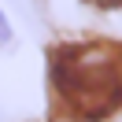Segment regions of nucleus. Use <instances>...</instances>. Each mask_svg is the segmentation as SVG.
I'll list each match as a JSON object with an SVG mask.
<instances>
[{
    "label": "nucleus",
    "instance_id": "obj_1",
    "mask_svg": "<svg viewBox=\"0 0 122 122\" xmlns=\"http://www.w3.org/2000/svg\"><path fill=\"white\" fill-rule=\"evenodd\" d=\"M48 81L78 118H107L122 104V59L104 45H70L52 52Z\"/></svg>",
    "mask_w": 122,
    "mask_h": 122
},
{
    "label": "nucleus",
    "instance_id": "obj_2",
    "mask_svg": "<svg viewBox=\"0 0 122 122\" xmlns=\"http://www.w3.org/2000/svg\"><path fill=\"white\" fill-rule=\"evenodd\" d=\"M8 41H11V26H8V15L0 11V48L8 45Z\"/></svg>",
    "mask_w": 122,
    "mask_h": 122
},
{
    "label": "nucleus",
    "instance_id": "obj_3",
    "mask_svg": "<svg viewBox=\"0 0 122 122\" xmlns=\"http://www.w3.org/2000/svg\"><path fill=\"white\" fill-rule=\"evenodd\" d=\"M92 4H104V8H111V4H122V0H92Z\"/></svg>",
    "mask_w": 122,
    "mask_h": 122
}]
</instances>
